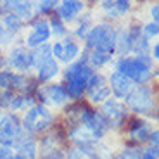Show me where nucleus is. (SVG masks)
<instances>
[{
    "label": "nucleus",
    "instance_id": "1",
    "mask_svg": "<svg viewBox=\"0 0 159 159\" xmlns=\"http://www.w3.org/2000/svg\"><path fill=\"white\" fill-rule=\"evenodd\" d=\"M116 71L126 75L137 85L147 83L152 76V56L121 57L116 62Z\"/></svg>",
    "mask_w": 159,
    "mask_h": 159
},
{
    "label": "nucleus",
    "instance_id": "2",
    "mask_svg": "<svg viewBox=\"0 0 159 159\" xmlns=\"http://www.w3.org/2000/svg\"><path fill=\"white\" fill-rule=\"evenodd\" d=\"M116 40H118V33L111 26L99 24V26H93L87 35V48L112 56L116 52Z\"/></svg>",
    "mask_w": 159,
    "mask_h": 159
},
{
    "label": "nucleus",
    "instance_id": "3",
    "mask_svg": "<svg viewBox=\"0 0 159 159\" xmlns=\"http://www.w3.org/2000/svg\"><path fill=\"white\" fill-rule=\"evenodd\" d=\"M126 107L131 112H135L137 116L140 114H152L156 107L154 95H152V88L147 87L145 83L131 87V90L128 92V95L125 97Z\"/></svg>",
    "mask_w": 159,
    "mask_h": 159
},
{
    "label": "nucleus",
    "instance_id": "4",
    "mask_svg": "<svg viewBox=\"0 0 159 159\" xmlns=\"http://www.w3.org/2000/svg\"><path fill=\"white\" fill-rule=\"evenodd\" d=\"M54 123V114L48 111L45 106H33L28 109V112L24 114V121L23 126L26 131H31V133H42L47 128L52 126Z\"/></svg>",
    "mask_w": 159,
    "mask_h": 159
},
{
    "label": "nucleus",
    "instance_id": "5",
    "mask_svg": "<svg viewBox=\"0 0 159 159\" xmlns=\"http://www.w3.org/2000/svg\"><path fill=\"white\" fill-rule=\"evenodd\" d=\"M24 139L23 125L16 114H4L0 118V143L2 145H17Z\"/></svg>",
    "mask_w": 159,
    "mask_h": 159
},
{
    "label": "nucleus",
    "instance_id": "6",
    "mask_svg": "<svg viewBox=\"0 0 159 159\" xmlns=\"http://www.w3.org/2000/svg\"><path fill=\"white\" fill-rule=\"evenodd\" d=\"M111 128H121L128 121V107L116 97H109L107 100L102 102V109H100Z\"/></svg>",
    "mask_w": 159,
    "mask_h": 159
},
{
    "label": "nucleus",
    "instance_id": "7",
    "mask_svg": "<svg viewBox=\"0 0 159 159\" xmlns=\"http://www.w3.org/2000/svg\"><path fill=\"white\" fill-rule=\"evenodd\" d=\"M87 95L90 97L92 102L102 104L111 97V87H109L106 76L100 73H93L87 83Z\"/></svg>",
    "mask_w": 159,
    "mask_h": 159
},
{
    "label": "nucleus",
    "instance_id": "8",
    "mask_svg": "<svg viewBox=\"0 0 159 159\" xmlns=\"http://www.w3.org/2000/svg\"><path fill=\"white\" fill-rule=\"evenodd\" d=\"M126 123H128V137H130L131 142L137 143V145L147 142L149 137H151V133H152V128H151V125H149L145 119H142V118H130Z\"/></svg>",
    "mask_w": 159,
    "mask_h": 159
},
{
    "label": "nucleus",
    "instance_id": "9",
    "mask_svg": "<svg viewBox=\"0 0 159 159\" xmlns=\"http://www.w3.org/2000/svg\"><path fill=\"white\" fill-rule=\"evenodd\" d=\"M93 75V69L88 64L87 59L76 61L66 69V81H83V83H88L90 76Z\"/></svg>",
    "mask_w": 159,
    "mask_h": 159
},
{
    "label": "nucleus",
    "instance_id": "10",
    "mask_svg": "<svg viewBox=\"0 0 159 159\" xmlns=\"http://www.w3.org/2000/svg\"><path fill=\"white\" fill-rule=\"evenodd\" d=\"M83 125L90 130V133L93 135L95 140H100L109 131V128H111L109 123H107V119H106V116H104L100 111H95V109H93V112L88 116V119Z\"/></svg>",
    "mask_w": 159,
    "mask_h": 159
},
{
    "label": "nucleus",
    "instance_id": "11",
    "mask_svg": "<svg viewBox=\"0 0 159 159\" xmlns=\"http://www.w3.org/2000/svg\"><path fill=\"white\" fill-rule=\"evenodd\" d=\"M109 87H111V92L116 99L123 100L128 95V92L131 90V87H133V81L123 73L114 71L111 75V80H109Z\"/></svg>",
    "mask_w": 159,
    "mask_h": 159
},
{
    "label": "nucleus",
    "instance_id": "12",
    "mask_svg": "<svg viewBox=\"0 0 159 159\" xmlns=\"http://www.w3.org/2000/svg\"><path fill=\"white\" fill-rule=\"evenodd\" d=\"M50 36V26L45 19H36L33 23V31L28 35V47L31 48H36L40 47L42 43H45Z\"/></svg>",
    "mask_w": 159,
    "mask_h": 159
},
{
    "label": "nucleus",
    "instance_id": "13",
    "mask_svg": "<svg viewBox=\"0 0 159 159\" xmlns=\"http://www.w3.org/2000/svg\"><path fill=\"white\" fill-rule=\"evenodd\" d=\"M40 97H43V102L50 106H62L68 102L69 95L62 85H48L40 90Z\"/></svg>",
    "mask_w": 159,
    "mask_h": 159
},
{
    "label": "nucleus",
    "instance_id": "14",
    "mask_svg": "<svg viewBox=\"0 0 159 159\" xmlns=\"http://www.w3.org/2000/svg\"><path fill=\"white\" fill-rule=\"evenodd\" d=\"M11 66L19 71H28L31 66H35V54L24 47L16 48L11 54Z\"/></svg>",
    "mask_w": 159,
    "mask_h": 159
},
{
    "label": "nucleus",
    "instance_id": "15",
    "mask_svg": "<svg viewBox=\"0 0 159 159\" xmlns=\"http://www.w3.org/2000/svg\"><path fill=\"white\" fill-rule=\"evenodd\" d=\"M28 83L26 76L17 75V73L12 71H2L0 73V87L5 88V90H19V88H24Z\"/></svg>",
    "mask_w": 159,
    "mask_h": 159
},
{
    "label": "nucleus",
    "instance_id": "16",
    "mask_svg": "<svg viewBox=\"0 0 159 159\" xmlns=\"http://www.w3.org/2000/svg\"><path fill=\"white\" fill-rule=\"evenodd\" d=\"M26 100L24 97L16 95L12 90H5L0 93V107L2 109H11V111H17V109L24 107Z\"/></svg>",
    "mask_w": 159,
    "mask_h": 159
},
{
    "label": "nucleus",
    "instance_id": "17",
    "mask_svg": "<svg viewBox=\"0 0 159 159\" xmlns=\"http://www.w3.org/2000/svg\"><path fill=\"white\" fill-rule=\"evenodd\" d=\"M81 11H83V2H80V0H64L61 4L59 16L61 19L73 21Z\"/></svg>",
    "mask_w": 159,
    "mask_h": 159
},
{
    "label": "nucleus",
    "instance_id": "18",
    "mask_svg": "<svg viewBox=\"0 0 159 159\" xmlns=\"http://www.w3.org/2000/svg\"><path fill=\"white\" fill-rule=\"evenodd\" d=\"M36 69H38V78L42 80V81L52 80L57 73H59V66H57V62H56L54 57H48V59H45L43 62H40L38 66H36Z\"/></svg>",
    "mask_w": 159,
    "mask_h": 159
},
{
    "label": "nucleus",
    "instance_id": "19",
    "mask_svg": "<svg viewBox=\"0 0 159 159\" xmlns=\"http://www.w3.org/2000/svg\"><path fill=\"white\" fill-rule=\"evenodd\" d=\"M14 159H36V143L31 139H23L17 143V152Z\"/></svg>",
    "mask_w": 159,
    "mask_h": 159
},
{
    "label": "nucleus",
    "instance_id": "20",
    "mask_svg": "<svg viewBox=\"0 0 159 159\" xmlns=\"http://www.w3.org/2000/svg\"><path fill=\"white\" fill-rule=\"evenodd\" d=\"M5 7H7L9 11L19 14L21 17L30 16V12H31V4H30V0H5Z\"/></svg>",
    "mask_w": 159,
    "mask_h": 159
},
{
    "label": "nucleus",
    "instance_id": "21",
    "mask_svg": "<svg viewBox=\"0 0 159 159\" xmlns=\"http://www.w3.org/2000/svg\"><path fill=\"white\" fill-rule=\"evenodd\" d=\"M61 45H62V50H61V61H64V62H69V61H73L76 56H78L80 52V45L76 43L75 40H64V42H61Z\"/></svg>",
    "mask_w": 159,
    "mask_h": 159
},
{
    "label": "nucleus",
    "instance_id": "22",
    "mask_svg": "<svg viewBox=\"0 0 159 159\" xmlns=\"http://www.w3.org/2000/svg\"><path fill=\"white\" fill-rule=\"evenodd\" d=\"M131 7V0H114L112 5L107 9L109 16H125Z\"/></svg>",
    "mask_w": 159,
    "mask_h": 159
},
{
    "label": "nucleus",
    "instance_id": "23",
    "mask_svg": "<svg viewBox=\"0 0 159 159\" xmlns=\"http://www.w3.org/2000/svg\"><path fill=\"white\" fill-rule=\"evenodd\" d=\"M112 56H109V54H104V52H97V50H90V56H87V61L90 66H93V68H100V66H104V64H107L109 61H111Z\"/></svg>",
    "mask_w": 159,
    "mask_h": 159
},
{
    "label": "nucleus",
    "instance_id": "24",
    "mask_svg": "<svg viewBox=\"0 0 159 159\" xmlns=\"http://www.w3.org/2000/svg\"><path fill=\"white\" fill-rule=\"evenodd\" d=\"M5 26L9 30V31H17V30H21V26H23V17L19 16V14H16V12H11V14H7L4 19Z\"/></svg>",
    "mask_w": 159,
    "mask_h": 159
},
{
    "label": "nucleus",
    "instance_id": "25",
    "mask_svg": "<svg viewBox=\"0 0 159 159\" xmlns=\"http://www.w3.org/2000/svg\"><path fill=\"white\" fill-rule=\"evenodd\" d=\"M142 154H143V151L140 147H126L125 151H121L112 159H140Z\"/></svg>",
    "mask_w": 159,
    "mask_h": 159
},
{
    "label": "nucleus",
    "instance_id": "26",
    "mask_svg": "<svg viewBox=\"0 0 159 159\" xmlns=\"http://www.w3.org/2000/svg\"><path fill=\"white\" fill-rule=\"evenodd\" d=\"M147 145H149L147 151L159 157V130H154L151 133V137H149V140H147Z\"/></svg>",
    "mask_w": 159,
    "mask_h": 159
},
{
    "label": "nucleus",
    "instance_id": "27",
    "mask_svg": "<svg viewBox=\"0 0 159 159\" xmlns=\"http://www.w3.org/2000/svg\"><path fill=\"white\" fill-rule=\"evenodd\" d=\"M50 26H52V31H54V35H64V33H66V28H64L61 16H54V17H52Z\"/></svg>",
    "mask_w": 159,
    "mask_h": 159
},
{
    "label": "nucleus",
    "instance_id": "28",
    "mask_svg": "<svg viewBox=\"0 0 159 159\" xmlns=\"http://www.w3.org/2000/svg\"><path fill=\"white\" fill-rule=\"evenodd\" d=\"M142 31H143V35L147 36V38L157 36L159 35V24L157 23H149V24H145V26L142 28Z\"/></svg>",
    "mask_w": 159,
    "mask_h": 159
},
{
    "label": "nucleus",
    "instance_id": "29",
    "mask_svg": "<svg viewBox=\"0 0 159 159\" xmlns=\"http://www.w3.org/2000/svg\"><path fill=\"white\" fill-rule=\"evenodd\" d=\"M57 2H59V0H40V4H38L40 12H48V11H52V9L57 5Z\"/></svg>",
    "mask_w": 159,
    "mask_h": 159
},
{
    "label": "nucleus",
    "instance_id": "30",
    "mask_svg": "<svg viewBox=\"0 0 159 159\" xmlns=\"http://www.w3.org/2000/svg\"><path fill=\"white\" fill-rule=\"evenodd\" d=\"M0 159H14V152L9 145H2L0 143Z\"/></svg>",
    "mask_w": 159,
    "mask_h": 159
},
{
    "label": "nucleus",
    "instance_id": "31",
    "mask_svg": "<svg viewBox=\"0 0 159 159\" xmlns=\"http://www.w3.org/2000/svg\"><path fill=\"white\" fill-rule=\"evenodd\" d=\"M151 16H152V19H154V23L159 24V4L151 9Z\"/></svg>",
    "mask_w": 159,
    "mask_h": 159
},
{
    "label": "nucleus",
    "instance_id": "32",
    "mask_svg": "<svg viewBox=\"0 0 159 159\" xmlns=\"http://www.w3.org/2000/svg\"><path fill=\"white\" fill-rule=\"evenodd\" d=\"M9 38V35H7V30L0 24V42H5V40Z\"/></svg>",
    "mask_w": 159,
    "mask_h": 159
},
{
    "label": "nucleus",
    "instance_id": "33",
    "mask_svg": "<svg viewBox=\"0 0 159 159\" xmlns=\"http://www.w3.org/2000/svg\"><path fill=\"white\" fill-rule=\"evenodd\" d=\"M140 159H157V156H154L152 152H149V151H143V154H142Z\"/></svg>",
    "mask_w": 159,
    "mask_h": 159
},
{
    "label": "nucleus",
    "instance_id": "34",
    "mask_svg": "<svg viewBox=\"0 0 159 159\" xmlns=\"http://www.w3.org/2000/svg\"><path fill=\"white\" fill-rule=\"evenodd\" d=\"M152 56H154V59L159 61V43L154 45V48H152Z\"/></svg>",
    "mask_w": 159,
    "mask_h": 159
},
{
    "label": "nucleus",
    "instance_id": "35",
    "mask_svg": "<svg viewBox=\"0 0 159 159\" xmlns=\"http://www.w3.org/2000/svg\"><path fill=\"white\" fill-rule=\"evenodd\" d=\"M2 66H4V57H2V52H0V69H2Z\"/></svg>",
    "mask_w": 159,
    "mask_h": 159
},
{
    "label": "nucleus",
    "instance_id": "36",
    "mask_svg": "<svg viewBox=\"0 0 159 159\" xmlns=\"http://www.w3.org/2000/svg\"><path fill=\"white\" fill-rule=\"evenodd\" d=\"M157 107H159V99H157Z\"/></svg>",
    "mask_w": 159,
    "mask_h": 159
},
{
    "label": "nucleus",
    "instance_id": "37",
    "mask_svg": "<svg viewBox=\"0 0 159 159\" xmlns=\"http://www.w3.org/2000/svg\"><path fill=\"white\" fill-rule=\"evenodd\" d=\"M92 2H97V0H92Z\"/></svg>",
    "mask_w": 159,
    "mask_h": 159
},
{
    "label": "nucleus",
    "instance_id": "38",
    "mask_svg": "<svg viewBox=\"0 0 159 159\" xmlns=\"http://www.w3.org/2000/svg\"><path fill=\"white\" fill-rule=\"evenodd\" d=\"M0 4H2V0H0Z\"/></svg>",
    "mask_w": 159,
    "mask_h": 159
}]
</instances>
